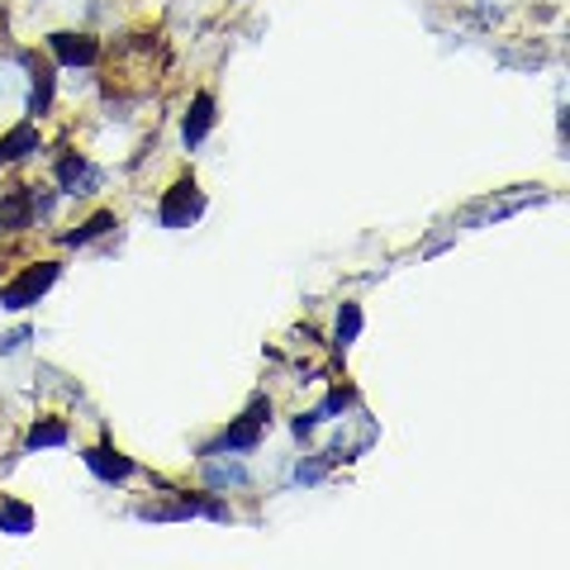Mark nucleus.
I'll list each match as a JSON object with an SVG mask.
<instances>
[{"mask_svg":"<svg viewBox=\"0 0 570 570\" xmlns=\"http://www.w3.org/2000/svg\"><path fill=\"white\" fill-rule=\"evenodd\" d=\"M266 423H272V400L266 395H253V404L243 409V414L224 428L214 442H205L200 448V456H219V452H253L257 442H262V433H266Z\"/></svg>","mask_w":570,"mask_h":570,"instance_id":"nucleus-1","label":"nucleus"},{"mask_svg":"<svg viewBox=\"0 0 570 570\" xmlns=\"http://www.w3.org/2000/svg\"><path fill=\"white\" fill-rule=\"evenodd\" d=\"M62 276V262H29L20 276L0 285V309H29L52 291V281Z\"/></svg>","mask_w":570,"mask_h":570,"instance_id":"nucleus-2","label":"nucleus"},{"mask_svg":"<svg viewBox=\"0 0 570 570\" xmlns=\"http://www.w3.org/2000/svg\"><path fill=\"white\" fill-rule=\"evenodd\" d=\"M200 209H205V195H200V186H195V176H176L171 190L163 195L157 219H163V228H186V224L200 219Z\"/></svg>","mask_w":570,"mask_h":570,"instance_id":"nucleus-3","label":"nucleus"},{"mask_svg":"<svg viewBox=\"0 0 570 570\" xmlns=\"http://www.w3.org/2000/svg\"><path fill=\"white\" fill-rule=\"evenodd\" d=\"M20 62L29 67V77H33V96H29V115L33 119H43L52 110V91H58V67H52L48 52L39 48H24L20 52Z\"/></svg>","mask_w":570,"mask_h":570,"instance_id":"nucleus-4","label":"nucleus"},{"mask_svg":"<svg viewBox=\"0 0 570 570\" xmlns=\"http://www.w3.org/2000/svg\"><path fill=\"white\" fill-rule=\"evenodd\" d=\"M48 52H52V62H62V67H96L100 62V39L96 33L58 29V33H48Z\"/></svg>","mask_w":570,"mask_h":570,"instance_id":"nucleus-5","label":"nucleus"},{"mask_svg":"<svg viewBox=\"0 0 570 570\" xmlns=\"http://www.w3.org/2000/svg\"><path fill=\"white\" fill-rule=\"evenodd\" d=\"M33 209H39V195L33 186H10L0 195V234H24L33 224Z\"/></svg>","mask_w":570,"mask_h":570,"instance_id":"nucleus-6","label":"nucleus"},{"mask_svg":"<svg viewBox=\"0 0 570 570\" xmlns=\"http://www.w3.org/2000/svg\"><path fill=\"white\" fill-rule=\"evenodd\" d=\"M209 129H214V91H195L190 110H186V124H181V138H186V148H200Z\"/></svg>","mask_w":570,"mask_h":570,"instance_id":"nucleus-7","label":"nucleus"},{"mask_svg":"<svg viewBox=\"0 0 570 570\" xmlns=\"http://www.w3.org/2000/svg\"><path fill=\"white\" fill-rule=\"evenodd\" d=\"M96 181H100V171H91V163H86L81 153H62L58 157V186L67 195H86Z\"/></svg>","mask_w":570,"mask_h":570,"instance_id":"nucleus-8","label":"nucleus"},{"mask_svg":"<svg viewBox=\"0 0 570 570\" xmlns=\"http://www.w3.org/2000/svg\"><path fill=\"white\" fill-rule=\"evenodd\" d=\"M86 466H91L100 480H110V485H115V480H129L134 475V461L124 456V452H115L110 442H100V448L86 452Z\"/></svg>","mask_w":570,"mask_h":570,"instance_id":"nucleus-9","label":"nucleus"},{"mask_svg":"<svg viewBox=\"0 0 570 570\" xmlns=\"http://www.w3.org/2000/svg\"><path fill=\"white\" fill-rule=\"evenodd\" d=\"M29 153H39V129L24 119V124H14V129L0 138V167L20 163V157H29Z\"/></svg>","mask_w":570,"mask_h":570,"instance_id":"nucleus-10","label":"nucleus"},{"mask_svg":"<svg viewBox=\"0 0 570 570\" xmlns=\"http://www.w3.org/2000/svg\"><path fill=\"white\" fill-rule=\"evenodd\" d=\"M115 224H119V219H115V209H100V214H91L86 224L71 228V234H62V243H67V247H86V243H96V238L110 234Z\"/></svg>","mask_w":570,"mask_h":570,"instance_id":"nucleus-11","label":"nucleus"},{"mask_svg":"<svg viewBox=\"0 0 570 570\" xmlns=\"http://www.w3.org/2000/svg\"><path fill=\"white\" fill-rule=\"evenodd\" d=\"M33 528V509L24 504V499H0V532H29Z\"/></svg>","mask_w":570,"mask_h":570,"instance_id":"nucleus-12","label":"nucleus"},{"mask_svg":"<svg viewBox=\"0 0 570 570\" xmlns=\"http://www.w3.org/2000/svg\"><path fill=\"white\" fill-rule=\"evenodd\" d=\"M62 442H67V423L52 414L29 428V448H62Z\"/></svg>","mask_w":570,"mask_h":570,"instance_id":"nucleus-13","label":"nucleus"},{"mask_svg":"<svg viewBox=\"0 0 570 570\" xmlns=\"http://www.w3.org/2000/svg\"><path fill=\"white\" fill-rule=\"evenodd\" d=\"M356 333H362V305H347L337 309V347H352L356 343Z\"/></svg>","mask_w":570,"mask_h":570,"instance_id":"nucleus-14","label":"nucleus"},{"mask_svg":"<svg viewBox=\"0 0 570 570\" xmlns=\"http://www.w3.org/2000/svg\"><path fill=\"white\" fill-rule=\"evenodd\" d=\"M205 461H209V480H214V485H243V480H247L243 466H219L214 456H205Z\"/></svg>","mask_w":570,"mask_h":570,"instance_id":"nucleus-15","label":"nucleus"},{"mask_svg":"<svg viewBox=\"0 0 570 570\" xmlns=\"http://www.w3.org/2000/svg\"><path fill=\"white\" fill-rule=\"evenodd\" d=\"M356 404V390L352 385H333V395H328V404L318 409V414H343V409H352Z\"/></svg>","mask_w":570,"mask_h":570,"instance_id":"nucleus-16","label":"nucleus"},{"mask_svg":"<svg viewBox=\"0 0 570 570\" xmlns=\"http://www.w3.org/2000/svg\"><path fill=\"white\" fill-rule=\"evenodd\" d=\"M328 461H333V456H318V461H309V466H299L295 480H299V485H309V480H318V475L328 471Z\"/></svg>","mask_w":570,"mask_h":570,"instance_id":"nucleus-17","label":"nucleus"}]
</instances>
